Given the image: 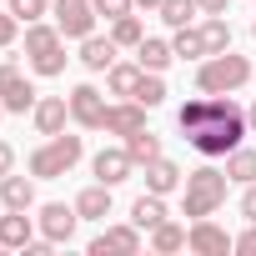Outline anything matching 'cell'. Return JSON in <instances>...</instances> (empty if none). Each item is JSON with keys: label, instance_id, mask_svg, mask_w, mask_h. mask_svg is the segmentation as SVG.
I'll use <instances>...</instances> for the list:
<instances>
[{"label": "cell", "instance_id": "obj_19", "mask_svg": "<svg viewBox=\"0 0 256 256\" xmlns=\"http://www.w3.org/2000/svg\"><path fill=\"white\" fill-rule=\"evenodd\" d=\"M176 186H181V166H176V161H166V156L146 161V191H156V196H171Z\"/></svg>", "mask_w": 256, "mask_h": 256}, {"label": "cell", "instance_id": "obj_8", "mask_svg": "<svg viewBox=\"0 0 256 256\" xmlns=\"http://www.w3.org/2000/svg\"><path fill=\"white\" fill-rule=\"evenodd\" d=\"M76 221H80V211H76V206H66V201H46V206H40V216H36L40 236H46V241H56V246H66V241L76 236Z\"/></svg>", "mask_w": 256, "mask_h": 256}, {"label": "cell", "instance_id": "obj_41", "mask_svg": "<svg viewBox=\"0 0 256 256\" xmlns=\"http://www.w3.org/2000/svg\"><path fill=\"white\" fill-rule=\"evenodd\" d=\"M0 216H6V201H0Z\"/></svg>", "mask_w": 256, "mask_h": 256}, {"label": "cell", "instance_id": "obj_36", "mask_svg": "<svg viewBox=\"0 0 256 256\" xmlns=\"http://www.w3.org/2000/svg\"><path fill=\"white\" fill-rule=\"evenodd\" d=\"M10 171H16V146L0 141V176H10Z\"/></svg>", "mask_w": 256, "mask_h": 256}, {"label": "cell", "instance_id": "obj_12", "mask_svg": "<svg viewBox=\"0 0 256 256\" xmlns=\"http://www.w3.org/2000/svg\"><path fill=\"white\" fill-rule=\"evenodd\" d=\"M141 251V226H106L96 241H90V256H136Z\"/></svg>", "mask_w": 256, "mask_h": 256}, {"label": "cell", "instance_id": "obj_21", "mask_svg": "<svg viewBox=\"0 0 256 256\" xmlns=\"http://www.w3.org/2000/svg\"><path fill=\"white\" fill-rule=\"evenodd\" d=\"M136 60H141V70H166V66L176 60V50H171V40H156V36H146V40L136 46Z\"/></svg>", "mask_w": 256, "mask_h": 256}, {"label": "cell", "instance_id": "obj_1", "mask_svg": "<svg viewBox=\"0 0 256 256\" xmlns=\"http://www.w3.org/2000/svg\"><path fill=\"white\" fill-rule=\"evenodd\" d=\"M176 126H181V136L191 141V151L196 156H206V161H226L236 146H241V136L251 131L246 126V110L231 100V96H191L181 110H176Z\"/></svg>", "mask_w": 256, "mask_h": 256}, {"label": "cell", "instance_id": "obj_27", "mask_svg": "<svg viewBox=\"0 0 256 256\" xmlns=\"http://www.w3.org/2000/svg\"><path fill=\"white\" fill-rule=\"evenodd\" d=\"M146 110H156L161 100H166V80H161V70H141V80H136V90H131Z\"/></svg>", "mask_w": 256, "mask_h": 256}, {"label": "cell", "instance_id": "obj_9", "mask_svg": "<svg viewBox=\"0 0 256 256\" xmlns=\"http://www.w3.org/2000/svg\"><path fill=\"white\" fill-rule=\"evenodd\" d=\"M186 246L196 256H226V251H236V236H226V226H216L211 216H201V221H191Z\"/></svg>", "mask_w": 256, "mask_h": 256}, {"label": "cell", "instance_id": "obj_43", "mask_svg": "<svg viewBox=\"0 0 256 256\" xmlns=\"http://www.w3.org/2000/svg\"><path fill=\"white\" fill-rule=\"evenodd\" d=\"M0 6H6V0H0Z\"/></svg>", "mask_w": 256, "mask_h": 256}, {"label": "cell", "instance_id": "obj_15", "mask_svg": "<svg viewBox=\"0 0 256 256\" xmlns=\"http://www.w3.org/2000/svg\"><path fill=\"white\" fill-rule=\"evenodd\" d=\"M36 241V216H26V211H6L0 216V246L6 251H26Z\"/></svg>", "mask_w": 256, "mask_h": 256}, {"label": "cell", "instance_id": "obj_29", "mask_svg": "<svg viewBox=\"0 0 256 256\" xmlns=\"http://www.w3.org/2000/svg\"><path fill=\"white\" fill-rule=\"evenodd\" d=\"M110 40L126 46V50H136V46L146 40V26H141L136 16H120V20H110Z\"/></svg>", "mask_w": 256, "mask_h": 256}, {"label": "cell", "instance_id": "obj_33", "mask_svg": "<svg viewBox=\"0 0 256 256\" xmlns=\"http://www.w3.org/2000/svg\"><path fill=\"white\" fill-rule=\"evenodd\" d=\"M16 36H20V20L6 10V16H0V50H6V46H16Z\"/></svg>", "mask_w": 256, "mask_h": 256}, {"label": "cell", "instance_id": "obj_32", "mask_svg": "<svg viewBox=\"0 0 256 256\" xmlns=\"http://www.w3.org/2000/svg\"><path fill=\"white\" fill-rule=\"evenodd\" d=\"M90 6H96V16L120 20V16H131V6H136V0H90Z\"/></svg>", "mask_w": 256, "mask_h": 256}, {"label": "cell", "instance_id": "obj_39", "mask_svg": "<svg viewBox=\"0 0 256 256\" xmlns=\"http://www.w3.org/2000/svg\"><path fill=\"white\" fill-rule=\"evenodd\" d=\"M246 126H251V131H256V100H251V110H246Z\"/></svg>", "mask_w": 256, "mask_h": 256}, {"label": "cell", "instance_id": "obj_23", "mask_svg": "<svg viewBox=\"0 0 256 256\" xmlns=\"http://www.w3.org/2000/svg\"><path fill=\"white\" fill-rule=\"evenodd\" d=\"M151 251H161V256H171V251H186V226L166 216V221L151 231Z\"/></svg>", "mask_w": 256, "mask_h": 256}, {"label": "cell", "instance_id": "obj_34", "mask_svg": "<svg viewBox=\"0 0 256 256\" xmlns=\"http://www.w3.org/2000/svg\"><path fill=\"white\" fill-rule=\"evenodd\" d=\"M236 251H241V256H256V221H251V226L236 236Z\"/></svg>", "mask_w": 256, "mask_h": 256}, {"label": "cell", "instance_id": "obj_16", "mask_svg": "<svg viewBox=\"0 0 256 256\" xmlns=\"http://www.w3.org/2000/svg\"><path fill=\"white\" fill-rule=\"evenodd\" d=\"M0 201H6V211H30L36 206V176H0Z\"/></svg>", "mask_w": 256, "mask_h": 256}, {"label": "cell", "instance_id": "obj_7", "mask_svg": "<svg viewBox=\"0 0 256 256\" xmlns=\"http://www.w3.org/2000/svg\"><path fill=\"white\" fill-rule=\"evenodd\" d=\"M50 16H56V26H60L66 40H86L96 30V6H90V0H56Z\"/></svg>", "mask_w": 256, "mask_h": 256}, {"label": "cell", "instance_id": "obj_3", "mask_svg": "<svg viewBox=\"0 0 256 256\" xmlns=\"http://www.w3.org/2000/svg\"><path fill=\"white\" fill-rule=\"evenodd\" d=\"M226 186H231L226 166H196V171L186 176V216H191V221L216 216V211L226 206Z\"/></svg>", "mask_w": 256, "mask_h": 256}, {"label": "cell", "instance_id": "obj_40", "mask_svg": "<svg viewBox=\"0 0 256 256\" xmlns=\"http://www.w3.org/2000/svg\"><path fill=\"white\" fill-rule=\"evenodd\" d=\"M251 40H256V20H251Z\"/></svg>", "mask_w": 256, "mask_h": 256}, {"label": "cell", "instance_id": "obj_35", "mask_svg": "<svg viewBox=\"0 0 256 256\" xmlns=\"http://www.w3.org/2000/svg\"><path fill=\"white\" fill-rule=\"evenodd\" d=\"M241 216H246V221H256V181H251V186H241Z\"/></svg>", "mask_w": 256, "mask_h": 256}, {"label": "cell", "instance_id": "obj_30", "mask_svg": "<svg viewBox=\"0 0 256 256\" xmlns=\"http://www.w3.org/2000/svg\"><path fill=\"white\" fill-rule=\"evenodd\" d=\"M126 151H131V161H136V166H146V161H156V156H161V141L141 126L136 136H126Z\"/></svg>", "mask_w": 256, "mask_h": 256}, {"label": "cell", "instance_id": "obj_4", "mask_svg": "<svg viewBox=\"0 0 256 256\" xmlns=\"http://www.w3.org/2000/svg\"><path fill=\"white\" fill-rule=\"evenodd\" d=\"M86 156V141L80 136H46V146H36L30 151V161H26V171L36 176V181H56V176H66L76 161Z\"/></svg>", "mask_w": 256, "mask_h": 256}, {"label": "cell", "instance_id": "obj_2", "mask_svg": "<svg viewBox=\"0 0 256 256\" xmlns=\"http://www.w3.org/2000/svg\"><path fill=\"white\" fill-rule=\"evenodd\" d=\"M251 76H256V70H251L246 56L221 50V56H206V60L196 66V90H206V96H231V90H241Z\"/></svg>", "mask_w": 256, "mask_h": 256}, {"label": "cell", "instance_id": "obj_38", "mask_svg": "<svg viewBox=\"0 0 256 256\" xmlns=\"http://www.w3.org/2000/svg\"><path fill=\"white\" fill-rule=\"evenodd\" d=\"M136 6H141V10H161V0H136Z\"/></svg>", "mask_w": 256, "mask_h": 256}, {"label": "cell", "instance_id": "obj_10", "mask_svg": "<svg viewBox=\"0 0 256 256\" xmlns=\"http://www.w3.org/2000/svg\"><path fill=\"white\" fill-rule=\"evenodd\" d=\"M141 126H146V106L136 96H120L116 106H106V126H100V131L106 136H136Z\"/></svg>", "mask_w": 256, "mask_h": 256}, {"label": "cell", "instance_id": "obj_28", "mask_svg": "<svg viewBox=\"0 0 256 256\" xmlns=\"http://www.w3.org/2000/svg\"><path fill=\"white\" fill-rule=\"evenodd\" d=\"M171 30H181V26H191L196 16H201V6H196V0H161V10H156Z\"/></svg>", "mask_w": 256, "mask_h": 256}, {"label": "cell", "instance_id": "obj_37", "mask_svg": "<svg viewBox=\"0 0 256 256\" xmlns=\"http://www.w3.org/2000/svg\"><path fill=\"white\" fill-rule=\"evenodd\" d=\"M196 6H201V16H226L231 0H196Z\"/></svg>", "mask_w": 256, "mask_h": 256}, {"label": "cell", "instance_id": "obj_6", "mask_svg": "<svg viewBox=\"0 0 256 256\" xmlns=\"http://www.w3.org/2000/svg\"><path fill=\"white\" fill-rule=\"evenodd\" d=\"M36 86L20 76V66L16 60H0V106H6L10 116H26V110H36Z\"/></svg>", "mask_w": 256, "mask_h": 256}, {"label": "cell", "instance_id": "obj_13", "mask_svg": "<svg viewBox=\"0 0 256 256\" xmlns=\"http://www.w3.org/2000/svg\"><path fill=\"white\" fill-rule=\"evenodd\" d=\"M70 120L86 126V131H100L106 126V96L96 86H76L70 90Z\"/></svg>", "mask_w": 256, "mask_h": 256}, {"label": "cell", "instance_id": "obj_14", "mask_svg": "<svg viewBox=\"0 0 256 256\" xmlns=\"http://www.w3.org/2000/svg\"><path fill=\"white\" fill-rule=\"evenodd\" d=\"M30 120H36L40 136H60L66 120H70V96H40L36 110H30Z\"/></svg>", "mask_w": 256, "mask_h": 256}, {"label": "cell", "instance_id": "obj_22", "mask_svg": "<svg viewBox=\"0 0 256 256\" xmlns=\"http://www.w3.org/2000/svg\"><path fill=\"white\" fill-rule=\"evenodd\" d=\"M201 40H206V56L231 50V20H226V16H206V20H201Z\"/></svg>", "mask_w": 256, "mask_h": 256}, {"label": "cell", "instance_id": "obj_42", "mask_svg": "<svg viewBox=\"0 0 256 256\" xmlns=\"http://www.w3.org/2000/svg\"><path fill=\"white\" fill-rule=\"evenodd\" d=\"M0 120H6V106H0Z\"/></svg>", "mask_w": 256, "mask_h": 256}, {"label": "cell", "instance_id": "obj_20", "mask_svg": "<svg viewBox=\"0 0 256 256\" xmlns=\"http://www.w3.org/2000/svg\"><path fill=\"white\" fill-rule=\"evenodd\" d=\"M76 211H80V221H106V216H110V186H106V181L86 186V191L76 196Z\"/></svg>", "mask_w": 256, "mask_h": 256}, {"label": "cell", "instance_id": "obj_25", "mask_svg": "<svg viewBox=\"0 0 256 256\" xmlns=\"http://www.w3.org/2000/svg\"><path fill=\"white\" fill-rule=\"evenodd\" d=\"M226 176H231L236 186H251V181H256V151H251V146H236V151L226 156Z\"/></svg>", "mask_w": 256, "mask_h": 256}, {"label": "cell", "instance_id": "obj_18", "mask_svg": "<svg viewBox=\"0 0 256 256\" xmlns=\"http://www.w3.org/2000/svg\"><path fill=\"white\" fill-rule=\"evenodd\" d=\"M166 216H171V211H166V196H156V191H141V196L131 201V221H136L141 231H156Z\"/></svg>", "mask_w": 256, "mask_h": 256}, {"label": "cell", "instance_id": "obj_17", "mask_svg": "<svg viewBox=\"0 0 256 256\" xmlns=\"http://www.w3.org/2000/svg\"><path fill=\"white\" fill-rule=\"evenodd\" d=\"M116 50H120V46H116L110 36H96V30H90V36L80 40V66H86V70H110V66H116Z\"/></svg>", "mask_w": 256, "mask_h": 256}, {"label": "cell", "instance_id": "obj_11", "mask_svg": "<svg viewBox=\"0 0 256 256\" xmlns=\"http://www.w3.org/2000/svg\"><path fill=\"white\" fill-rule=\"evenodd\" d=\"M90 171H96V181L120 186V181H131L136 161H131V151H126V146H100V151L90 156Z\"/></svg>", "mask_w": 256, "mask_h": 256}, {"label": "cell", "instance_id": "obj_26", "mask_svg": "<svg viewBox=\"0 0 256 256\" xmlns=\"http://www.w3.org/2000/svg\"><path fill=\"white\" fill-rule=\"evenodd\" d=\"M136 80H141V60H136V66L116 60V66L106 70V90H110V96H131V90H136Z\"/></svg>", "mask_w": 256, "mask_h": 256}, {"label": "cell", "instance_id": "obj_5", "mask_svg": "<svg viewBox=\"0 0 256 256\" xmlns=\"http://www.w3.org/2000/svg\"><path fill=\"white\" fill-rule=\"evenodd\" d=\"M26 60H30V70L36 76H60L66 70V36H60V26H26Z\"/></svg>", "mask_w": 256, "mask_h": 256}, {"label": "cell", "instance_id": "obj_31", "mask_svg": "<svg viewBox=\"0 0 256 256\" xmlns=\"http://www.w3.org/2000/svg\"><path fill=\"white\" fill-rule=\"evenodd\" d=\"M6 10H10L20 26H36V20L50 10V0H6Z\"/></svg>", "mask_w": 256, "mask_h": 256}, {"label": "cell", "instance_id": "obj_24", "mask_svg": "<svg viewBox=\"0 0 256 256\" xmlns=\"http://www.w3.org/2000/svg\"><path fill=\"white\" fill-rule=\"evenodd\" d=\"M171 50H176L181 60H206V40H201V26H181V30L171 36Z\"/></svg>", "mask_w": 256, "mask_h": 256}]
</instances>
